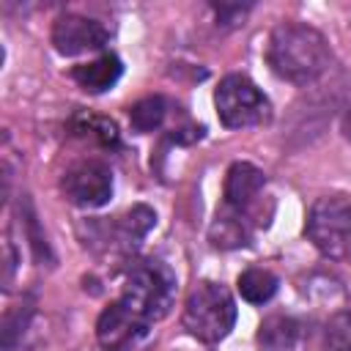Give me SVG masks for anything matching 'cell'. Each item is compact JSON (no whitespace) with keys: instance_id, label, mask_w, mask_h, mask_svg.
<instances>
[{"instance_id":"2","label":"cell","mask_w":351,"mask_h":351,"mask_svg":"<svg viewBox=\"0 0 351 351\" xmlns=\"http://www.w3.org/2000/svg\"><path fill=\"white\" fill-rule=\"evenodd\" d=\"M236 299L233 293L222 285V282H214V280H200L186 302H184V313H181V321H184V329L197 337L200 343H219L230 335L233 324H236Z\"/></svg>"},{"instance_id":"15","label":"cell","mask_w":351,"mask_h":351,"mask_svg":"<svg viewBox=\"0 0 351 351\" xmlns=\"http://www.w3.org/2000/svg\"><path fill=\"white\" fill-rule=\"evenodd\" d=\"M315 351H351V313H335L318 329Z\"/></svg>"},{"instance_id":"9","label":"cell","mask_w":351,"mask_h":351,"mask_svg":"<svg viewBox=\"0 0 351 351\" xmlns=\"http://www.w3.org/2000/svg\"><path fill=\"white\" fill-rule=\"evenodd\" d=\"M266 189V173L252 162H233L225 173L222 184V206L233 211H244L261 219V197ZM266 225V219H261Z\"/></svg>"},{"instance_id":"21","label":"cell","mask_w":351,"mask_h":351,"mask_svg":"<svg viewBox=\"0 0 351 351\" xmlns=\"http://www.w3.org/2000/svg\"><path fill=\"white\" fill-rule=\"evenodd\" d=\"M340 129H343V137L351 140V104L346 107V112H343V118H340Z\"/></svg>"},{"instance_id":"1","label":"cell","mask_w":351,"mask_h":351,"mask_svg":"<svg viewBox=\"0 0 351 351\" xmlns=\"http://www.w3.org/2000/svg\"><path fill=\"white\" fill-rule=\"evenodd\" d=\"M266 63L274 77L291 85L315 82L332 63L329 41L304 22H280L269 33Z\"/></svg>"},{"instance_id":"16","label":"cell","mask_w":351,"mask_h":351,"mask_svg":"<svg viewBox=\"0 0 351 351\" xmlns=\"http://www.w3.org/2000/svg\"><path fill=\"white\" fill-rule=\"evenodd\" d=\"M156 225V214L148 208V206H132L123 217H118V233L123 241H140L151 228Z\"/></svg>"},{"instance_id":"3","label":"cell","mask_w":351,"mask_h":351,"mask_svg":"<svg viewBox=\"0 0 351 351\" xmlns=\"http://www.w3.org/2000/svg\"><path fill=\"white\" fill-rule=\"evenodd\" d=\"M121 299L132 310H137L143 318H148L154 324V321L165 318L170 313V307H173V299H176V274L170 271L167 263H162L156 258L134 261L126 269Z\"/></svg>"},{"instance_id":"19","label":"cell","mask_w":351,"mask_h":351,"mask_svg":"<svg viewBox=\"0 0 351 351\" xmlns=\"http://www.w3.org/2000/svg\"><path fill=\"white\" fill-rule=\"evenodd\" d=\"M22 219H25V225H27V236H30V247H33L36 258H44V255H47V241H44V236L38 233V222H36V214H33V208H30L27 200H25V214H22Z\"/></svg>"},{"instance_id":"5","label":"cell","mask_w":351,"mask_h":351,"mask_svg":"<svg viewBox=\"0 0 351 351\" xmlns=\"http://www.w3.org/2000/svg\"><path fill=\"white\" fill-rule=\"evenodd\" d=\"M217 118L225 129H250L271 115V104L263 90L244 74H228L214 90Z\"/></svg>"},{"instance_id":"8","label":"cell","mask_w":351,"mask_h":351,"mask_svg":"<svg viewBox=\"0 0 351 351\" xmlns=\"http://www.w3.org/2000/svg\"><path fill=\"white\" fill-rule=\"evenodd\" d=\"M107 41L110 30L90 16L60 14L52 25V47L66 58H74L80 52H99Z\"/></svg>"},{"instance_id":"12","label":"cell","mask_w":351,"mask_h":351,"mask_svg":"<svg viewBox=\"0 0 351 351\" xmlns=\"http://www.w3.org/2000/svg\"><path fill=\"white\" fill-rule=\"evenodd\" d=\"M299 321L282 313L266 315L258 326L255 335V346L258 351H293L299 343Z\"/></svg>"},{"instance_id":"18","label":"cell","mask_w":351,"mask_h":351,"mask_svg":"<svg viewBox=\"0 0 351 351\" xmlns=\"http://www.w3.org/2000/svg\"><path fill=\"white\" fill-rule=\"evenodd\" d=\"M30 313H33V304H19L14 313L5 315V321H3V348H5V351H8V348L16 343V337L25 332V326H27V321H30Z\"/></svg>"},{"instance_id":"6","label":"cell","mask_w":351,"mask_h":351,"mask_svg":"<svg viewBox=\"0 0 351 351\" xmlns=\"http://www.w3.org/2000/svg\"><path fill=\"white\" fill-rule=\"evenodd\" d=\"M151 332V321L132 310L121 296L110 302L96 321V340L104 351H134Z\"/></svg>"},{"instance_id":"20","label":"cell","mask_w":351,"mask_h":351,"mask_svg":"<svg viewBox=\"0 0 351 351\" xmlns=\"http://www.w3.org/2000/svg\"><path fill=\"white\" fill-rule=\"evenodd\" d=\"M247 8H250V5H214L217 19H219L222 25H236V22L244 16Z\"/></svg>"},{"instance_id":"11","label":"cell","mask_w":351,"mask_h":351,"mask_svg":"<svg viewBox=\"0 0 351 351\" xmlns=\"http://www.w3.org/2000/svg\"><path fill=\"white\" fill-rule=\"evenodd\" d=\"M121 74H123V63L112 52H101L96 60L71 66V80L85 93H104V90H110L121 80Z\"/></svg>"},{"instance_id":"10","label":"cell","mask_w":351,"mask_h":351,"mask_svg":"<svg viewBox=\"0 0 351 351\" xmlns=\"http://www.w3.org/2000/svg\"><path fill=\"white\" fill-rule=\"evenodd\" d=\"M258 225H263L258 217L222 206L217 211L211 228H208V241L217 250H239V247H247L252 241V233Z\"/></svg>"},{"instance_id":"14","label":"cell","mask_w":351,"mask_h":351,"mask_svg":"<svg viewBox=\"0 0 351 351\" xmlns=\"http://www.w3.org/2000/svg\"><path fill=\"white\" fill-rule=\"evenodd\" d=\"M167 118V99L165 96H145L129 107V123L134 132L148 134L156 132Z\"/></svg>"},{"instance_id":"22","label":"cell","mask_w":351,"mask_h":351,"mask_svg":"<svg viewBox=\"0 0 351 351\" xmlns=\"http://www.w3.org/2000/svg\"><path fill=\"white\" fill-rule=\"evenodd\" d=\"M348 261H351V244H348Z\"/></svg>"},{"instance_id":"17","label":"cell","mask_w":351,"mask_h":351,"mask_svg":"<svg viewBox=\"0 0 351 351\" xmlns=\"http://www.w3.org/2000/svg\"><path fill=\"white\" fill-rule=\"evenodd\" d=\"M74 132L77 134H88V137H93L99 145H104V148H115L118 143H121V137H118V126L112 123V121H107V118H96V115H77L74 118Z\"/></svg>"},{"instance_id":"7","label":"cell","mask_w":351,"mask_h":351,"mask_svg":"<svg viewBox=\"0 0 351 351\" xmlns=\"http://www.w3.org/2000/svg\"><path fill=\"white\" fill-rule=\"evenodd\" d=\"M60 189L69 203L80 208H99L112 197V170L101 159H82L63 173Z\"/></svg>"},{"instance_id":"4","label":"cell","mask_w":351,"mask_h":351,"mask_svg":"<svg viewBox=\"0 0 351 351\" xmlns=\"http://www.w3.org/2000/svg\"><path fill=\"white\" fill-rule=\"evenodd\" d=\"M304 236L313 247L332 261L348 258L351 244V200L346 195H321L304 222Z\"/></svg>"},{"instance_id":"13","label":"cell","mask_w":351,"mask_h":351,"mask_svg":"<svg viewBox=\"0 0 351 351\" xmlns=\"http://www.w3.org/2000/svg\"><path fill=\"white\" fill-rule=\"evenodd\" d=\"M236 288H239V293H241L244 302H250V304H266L277 293L280 280H277L274 271L261 269V266H252V269H244L239 274Z\"/></svg>"}]
</instances>
